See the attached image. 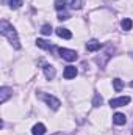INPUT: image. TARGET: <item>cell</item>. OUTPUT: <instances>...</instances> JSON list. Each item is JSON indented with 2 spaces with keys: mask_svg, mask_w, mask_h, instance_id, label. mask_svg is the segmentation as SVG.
Masks as SVG:
<instances>
[{
  "mask_svg": "<svg viewBox=\"0 0 133 135\" xmlns=\"http://www.w3.org/2000/svg\"><path fill=\"white\" fill-rule=\"evenodd\" d=\"M113 86H114V90L119 93V91L124 88V82H122L121 79H114V80H113Z\"/></svg>",
  "mask_w": 133,
  "mask_h": 135,
  "instance_id": "17",
  "label": "cell"
},
{
  "mask_svg": "<svg viewBox=\"0 0 133 135\" xmlns=\"http://www.w3.org/2000/svg\"><path fill=\"white\" fill-rule=\"evenodd\" d=\"M102 49V42H99L97 39H91L86 42V50L88 52H96V50H100Z\"/></svg>",
  "mask_w": 133,
  "mask_h": 135,
  "instance_id": "8",
  "label": "cell"
},
{
  "mask_svg": "<svg viewBox=\"0 0 133 135\" xmlns=\"http://www.w3.org/2000/svg\"><path fill=\"white\" fill-rule=\"evenodd\" d=\"M58 52H60V55L63 57V60H66V61H75L77 57H78L75 50H70V49H66V47H60Z\"/></svg>",
  "mask_w": 133,
  "mask_h": 135,
  "instance_id": "4",
  "label": "cell"
},
{
  "mask_svg": "<svg viewBox=\"0 0 133 135\" xmlns=\"http://www.w3.org/2000/svg\"><path fill=\"white\" fill-rule=\"evenodd\" d=\"M22 5H24V0H9V8H13V9H17Z\"/></svg>",
  "mask_w": 133,
  "mask_h": 135,
  "instance_id": "19",
  "label": "cell"
},
{
  "mask_svg": "<svg viewBox=\"0 0 133 135\" xmlns=\"http://www.w3.org/2000/svg\"><path fill=\"white\" fill-rule=\"evenodd\" d=\"M0 33L9 41V44H11L16 50L21 49V42H19L17 32H16V28H14L9 22H6V21H2V22H0Z\"/></svg>",
  "mask_w": 133,
  "mask_h": 135,
  "instance_id": "1",
  "label": "cell"
},
{
  "mask_svg": "<svg viewBox=\"0 0 133 135\" xmlns=\"http://www.w3.org/2000/svg\"><path fill=\"white\" fill-rule=\"evenodd\" d=\"M69 17H70V16L67 14L66 11H63V13H60V14H58V19H60V21H67Z\"/></svg>",
  "mask_w": 133,
  "mask_h": 135,
  "instance_id": "21",
  "label": "cell"
},
{
  "mask_svg": "<svg viewBox=\"0 0 133 135\" xmlns=\"http://www.w3.org/2000/svg\"><path fill=\"white\" fill-rule=\"evenodd\" d=\"M66 3H67V0H55V9L64 11L66 9Z\"/></svg>",
  "mask_w": 133,
  "mask_h": 135,
  "instance_id": "16",
  "label": "cell"
},
{
  "mask_svg": "<svg viewBox=\"0 0 133 135\" xmlns=\"http://www.w3.org/2000/svg\"><path fill=\"white\" fill-rule=\"evenodd\" d=\"M130 86H133V82H132V83H130Z\"/></svg>",
  "mask_w": 133,
  "mask_h": 135,
  "instance_id": "23",
  "label": "cell"
},
{
  "mask_svg": "<svg viewBox=\"0 0 133 135\" xmlns=\"http://www.w3.org/2000/svg\"><path fill=\"white\" fill-rule=\"evenodd\" d=\"M53 135H64L63 132H57V134H53Z\"/></svg>",
  "mask_w": 133,
  "mask_h": 135,
  "instance_id": "22",
  "label": "cell"
},
{
  "mask_svg": "<svg viewBox=\"0 0 133 135\" xmlns=\"http://www.w3.org/2000/svg\"><path fill=\"white\" fill-rule=\"evenodd\" d=\"M57 35H58L60 38H63V39H70V38H72V33H70L67 28H64V27H58V28H57Z\"/></svg>",
  "mask_w": 133,
  "mask_h": 135,
  "instance_id": "12",
  "label": "cell"
},
{
  "mask_svg": "<svg viewBox=\"0 0 133 135\" xmlns=\"http://www.w3.org/2000/svg\"><path fill=\"white\" fill-rule=\"evenodd\" d=\"M113 123H114L116 126H124V124L127 123V116H125L124 113H114V115H113Z\"/></svg>",
  "mask_w": 133,
  "mask_h": 135,
  "instance_id": "10",
  "label": "cell"
},
{
  "mask_svg": "<svg viewBox=\"0 0 133 135\" xmlns=\"http://www.w3.org/2000/svg\"><path fill=\"white\" fill-rule=\"evenodd\" d=\"M39 98L45 102V104H47L52 110H58V108H60V105H61L60 99H57V98H55V96H52V94H47V93H39Z\"/></svg>",
  "mask_w": 133,
  "mask_h": 135,
  "instance_id": "2",
  "label": "cell"
},
{
  "mask_svg": "<svg viewBox=\"0 0 133 135\" xmlns=\"http://www.w3.org/2000/svg\"><path fill=\"white\" fill-rule=\"evenodd\" d=\"M132 25H133V22L129 19V17H125V19L121 21V27H122V30H125V32L132 30Z\"/></svg>",
  "mask_w": 133,
  "mask_h": 135,
  "instance_id": "15",
  "label": "cell"
},
{
  "mask_svg": "<svg viewBox=\"0 0 133 135\" xmlns=\"http://www.w3.org/2000/svg\"><path fill=\"white\" fill-rule=\"evenodd\" d=\"M113 52H114V47H113V46H106V47H105V50L102 52V55L97 57V60H96V61H97V65H99L100 68H103L106 63H108V60L111 58Z\"/></svg>",
  "mask_w": 133,
  "mask_h": 135,
  "instance_id": "3",
  "label": "cell"
},
{
  "mask_svg": "<svg viewBox=\"0 0 133 135\" xmlns=\"http://www.w3.org/2000/svg\"><path fill=\"white\" fill-rule=\"evenodd\" d=\"M9 96H13V90L8 88V86H2V88H0V102L5 104V102L8 101Z\"/></svg>",
  "mask_w": 133,
  "mask_h": 135,
  "instance_id": "7",
  "label": "cell"
},
{
  "mask_svg": "<svg viewBox=\"0 0 133 135\" xmlns=\"http://www.w3.org/2000/svg\"><path fill=\"white\" fill-rule=\"evenodd\" d=\"M44 74H45V79L47 80H53L55 79V75H57V71H55V68L52 66V65H44Z\"/></svg>",
  "mask_w": 133,
  "mask_h": 135,
  "instance_id": "9",
  "label": "cell"
},
{
  "mask_svg": "<svg viewBox=\"0 0 133 135\" xmlns=\"http://www.w3.org/2000/svg\"><path fill=\"white\" fill-rule=\"evenodd\" d=\"M132 55H133V54H132Z\"/></svg>",
  "mask_w": 133,
  "mask_h": 135,
  "instance_id": "25",
  "label": "cell"
},
{
  "mask_svg": "<svg viewBox=\"0 0 133 135\" xmlns=\"http://www.w3.org/2000/svg\"><path fill=\"white\" fill-rule=\"evenodd\" d=\"M77 74H78V71H77V68H75V66H66V68H64V72H63V75H64V79H66V80L75 79V77H77Z\"/></svg>",
  "mask_w": 133,
  "mask_h": 135,
  "instance_id": "6",
  "label": "cell"
},
{
  "mask_svg": "<svg viewBox=\"0 0 133 135\" xmlns=\"http://www.w3.org/2000/svg\"><path fill=\"white\" fill-rule=\"evenodd\" d=\"M132 135H133V127H132Z\"/></svg>",
  "mask_w": 133,
  "mask_h": 135,
  "instance_id": "24",
  "label": "cell"
},
{
  "mask_svg": "<svg viewBox=\"0 0 133 135\" xmlns=\"http://www.w3.org/2000/svg\"><path fill=\"white\" fill-rule=\"evenodd\" d=\"M52 25H49V24H45V25H42L41 27V33L42 35H45V36H49V35H52Z\"/></svg>",
  "mask_w": 133,
  "mask_h": 135,
  "instance_id": "20",
  "label": "cell"
},
{
  "mask_svg": "<svg viewBox=\"0 0 133 135\" xmlns=\"http://www.w3.org/2000/svg\"><path fill=\"white\" fill-rule=\"evenodd\" d=\"M102 104H103V98L100 96L99 93H96V94H94V99H93V105H94V107H100Z\"/></svg>",
  "mask_w": 133,
  "mask_h": 135,
  "instance_id": "18",
  "label": "cell"
},
{
  "mask_svg": "<svg viewBox=\"0 0 133 135\" xmlns=\"http://www.w3.org/2000/svg\"><path fill=\"white\" fill-rule=\"evenodd\" d=\"M130 98L129 96H121V98H116V99H111L110 101V105L113 107V108H117V107H125V105H129L130 104Z\"/></svg>",
  "mask_w": 133,
  "mask_h": 135,
  "instance_id": "5",
  "label": "cell"
},
{
  "mask_svg": "<svg viewBox=\"0 0 133 135\" xmlns=\"http://www.w3.org/2000/svg\"><path fill=\"white\" fill-rule=\"evenodd\" d=\"M32 134H33V135H44V134H45V126H44L42 123L34 124L33 129H32Z\"/></svg>",
  "mask_w": 133,
  "mask_h": 135,
  "instance_id": "13",
  "label": "cell"
},
{
  "mask_svg": "<svg viewBox=\"0 0 133 135\" xmlns=\"http://www.w3.org/2000/svg\"><path fill=\"white\" fill-rule=\"evenodd\" d=\"M67 5L72 9H80L83 6V0H67Z\"/></svg>",
  "mask_w": 133,
  "mask_h": 135,
  "instance_id": "14",
  "label": "cell"
},
{
  "mask_svg": "<svg viewBox=\"0 0 133 135\" xmlns=\"http://www.w3.org/2000/svg\"><path fill=\"white\" fill-rule=\"evenodd\" d=\"M36 46L41 47V49H45V50H53L55 49L53 44L49 42V41H45V39H36Z\"/></svg>",
  "mask_w": 133,
  "mask_h": 135,
  "instance_id": "11",
  "label": "cell"
}]
</instances>
